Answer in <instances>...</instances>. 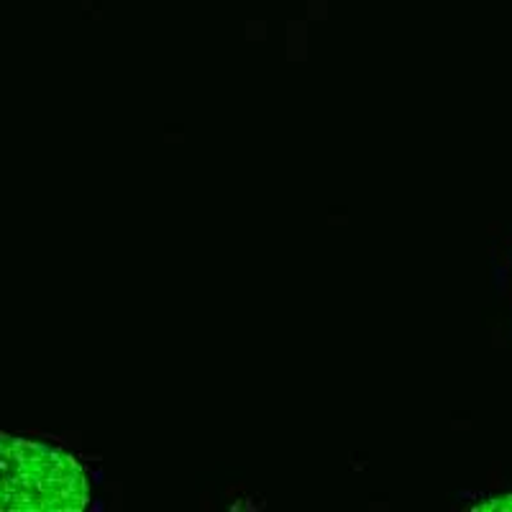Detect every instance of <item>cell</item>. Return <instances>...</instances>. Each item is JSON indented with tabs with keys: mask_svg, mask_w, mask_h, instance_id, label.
Returning <instances> with one entry per match:
<instances>
[{
	"mask_svg": "<svg viewBox=\"0 0 512 512\" xmlns=\"http://www.w3.org/2000/svg\"><path fill=\"white\" fill-rule=\"evenodd\" d=\"M479 507H484V510H489V507H492V510H512V495L497 497V500H489V502H482V505H479Z\"/></svg>",
	"mask_w": 512,
	"mask_h": 512,
	"instance_id": "7a4b0ae2",
	"label": "cell"
},
{
	"mask_svg": "<svg viewBox=\"0 0 512 512\" xmlns=\"http://www.w3.org/2000/svg\"><path fill=\"white\" fill-rule=\"evenodd\" d=\"M90 479L70 454L29 438L3 436V510H85Z\"/></svg>",
	"mask_w": 512,
	"mask_h": 512,
	"instance_id": "6da1fadb",
	"label": "cell"
}]
</instances>
